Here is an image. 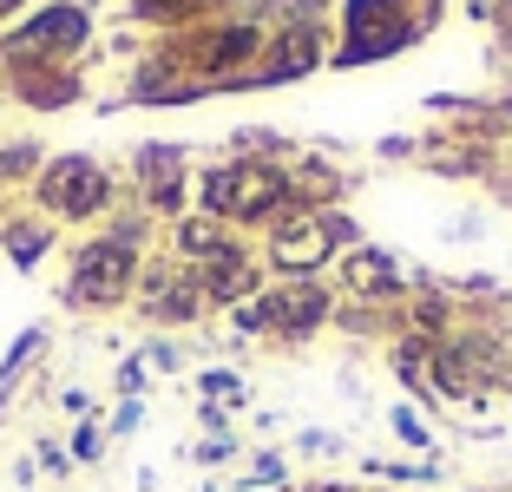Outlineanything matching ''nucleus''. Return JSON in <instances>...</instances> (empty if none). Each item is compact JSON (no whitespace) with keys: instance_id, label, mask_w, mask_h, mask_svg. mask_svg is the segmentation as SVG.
<instances>
[{"instance_id":"f257e3e1","label":"nucleus","mask_w":512,"mask_h":492,"mask_svg":"<svg viewBox=\"0 0 512 492\" xmlns=\"http://www.w3.org/2000/svg\"><path fill=\"white\" fill-rule=\"evenodd\" d=\"M329 322V289L322 283H289L276 296L237 302V328L243 335H309Z\"/></svg>"},{"instance_id":"f03ea898","label":"nucleus","mask_w":512,"mask_h":492,"mask_svg":"<svg viewBox=\"0 0 512 492\" xmlns=\"http://www.w3.org/2000/svg\"><path fill=\"white\" fill-rule=\"evenodd\" d=\"M407 0H348V33L355 40L335 53V66H368V60H388L414 40V20L401 14Z\"/></svg>"},{"instance_id":"7ed1b4c3","label":"nucleus","mask_w":512,"mask_h":492,"mask_svg":"<svg viewBox=\"0 0 512 492\" xmlns=\"http://www.w3.org/2000/svg\"><path fill=\"white\" fill-rule=\"evenodd\" d=\"M132 276H138L132 237H99L92 250H79L73 289H66V296H73V302H119L125 289H132Z\"/></svg>"},{"instance_id":"20e7f679","label":"nucleus","mask_w":512,"mask_h":492,"mask_svg":"<svg viewBox=\"0 0 512 492\" xmlns=\"http://www.w3.org/2000/svg\"><path fill=\"white\" fill-rule=\"evenodd\" d=\"M335 243H348V217H335V210H309V217L276 224L270 263L276 269H316V263H329V256H335Z\"/></svg>"},{"instance_id":"39448f33","label":"nucleus","mask_w":512,"mask_h":492,"mask_svg":"<svg viewBox=\"0 0 512 492\" xmlns=\"http://www.w3.org/2000/svg\"><path fill=\"white\" fill-rule=\"evenodd\" d=\"M106 197H112V184L92 158H53L40 171V204L53 210V217H92Z\"/></svg>"},{"instance_id":"423d86ee","label":"nucleus","mask_w":512,"mask_h":492,"mask_svg":"<svg viewBox=\"0 0 512 492\" xmlns=\"http://www.w3.org/2000/svg\"><path fill=\"white\" fill-rule=\"evenodd\" d=\"M86 40V7H46V14H33L27 27L14 33V40H7V53H46V60H53V53H73V46Z\"/></svg>"},{"instance_id":"0eeeda50","label":"nucleus","mask_w":512,"mask_h":492,"mask_svg":"<svg viewBox=\"0 0 512 492\" xmlns=\"http://www.w3.org/2000/svg\"><path fill=\"white\" fill-rule=\"evenodd\" d=\"M283 204H289V171H276V164H237L230 217H243V224H270Z\"/></svg>"},{"instance_id":"6e6552de","label":"nucleus","mask_w":512,"mask_h":492,"mask_svg":"<svg viewBox=\"0 0 512 492\" xmlns=\"http://www.w3.org/2000/svg\"><path fill=\"white\" fill-rule=\"evenodd\" d=\"M256 46H263L256 27H217L211 40H197V66H204V73H224V66L256 60Z\"/></svg>"},{"instance_id":"1a4fd4ad","label":"nucleus","mask_w":512,"mask_h":492,"mask_svg":"<svg viewBox=\"0 0 512 492\" xmlns=\"http://www.w3.org/2000/svg\"><path fill=\"white\" fill-rule=\"evenodd\" d=\"M197 289H204V302H243V296L256 289V269L243 263L237 250H230V256H217V263H204Z\"/></svg>"},{"instance_id":"9d476101","label":"nucleus","mask_w":512,"mask_h":492,"mask_svg":"<svg viewBox=\"0 0 512 492\" xmlns=\"http://www.w3.org/2000/svg\"><path fill=\"white\" fill-rule=\"evenodd\" d=\"M14 86L27 105H73L79 99V79L60 73V66H14Z\"/></svg>"},{"instance_id":"9b49d317","label":"nucleus","mask_w":512,"mask_h":492,"mask_svg":"<svg viewBox=\"0 0 512 492\" xmlns=\"http://www.w3.org/2000/svg\"><path fill=\"white\" fill-rule=\"evenodd\" d=\"M348 283L362 289L368 302H388V296H401V269H394L381 250H362L355 263H348Z\"/></svg>"},{"instance_id":"f8f14e48","label":"nucleus","mask_w":512,"mask_h":492,"mask_svg":"<svg viewBox=\"0 0 512 492\" xmlns=\"http://www.w3.org/2000/svg\"><path fill=\"white\" fill-rule=\"evenodd\" d=\"M178 250H184V256H204V263H217V256H230V243H224V230H217V224H204V217H197V224L178 230Z\"/></svg>"},{"instance_id":"ddd939ff","label":"nucleus","mask_w":512,"mask_h":492,"mask_svg":"<svg viewBox=\"0 0 512 492\" xmlns=\"http://www.w3.org/2000/svg\"><path fill=\"white\" fill-rule=\"evenodd\" d=\"M7 250H14V263H20V269H33V263H40V250H46V230H40V224L14 230V237H7Z\"/></svg>"},{"instance_id":"4468645a","label":"nucleus","mask_w":512,"mask_h":492,"mask_svg":"<svg viewBox=\"0 0 512 492\" xmlns=\"http://www.w3.org/2000/svg\"><path fill=\"white\" fill-rule=\"evenodd\" d=\"M394 433H401L407 447H434V433H427V420L414 407H394Z\"/></svg>"},{"instance_id":"2eb2a0df","label":"nucleus","mask_w":512,"mask_h":492,"mask_svg":"<svg viewBox=\"0 0 512 492\" xmlns=\"http://www.w3.org/2000/svg\"><path fill=\"white\" fill-rule=\"evenodd\" d=\"M204 394H217V401H237V374H230V368H211V374H204Z\"/></svg>"},{"instance_id":"dca6fc26","label":"nucleus","mask_w":512,"mask_h":492,"mask_svg":"<svg viewBox=\"0 0 512 492\" xmlns=\"http://www.w3.org/2000/svg\"><path fill=\"white\" fill-rule=\"evenodd\" d=\"M73 460H99V427H79V440H73Z\"/></svg>"},{"instance_id":"f3484780","label":"nucleus","mask_w":512,"mask_h":492,"mask_svg":"<svg viewBox=\"0 0 512 492\" xmlns=\"http://www.w3.org/2000/svg\"><path fill=\"white\" fill-rule=\"evenodd\" d=\"M119 388H125V394L145 388V361H125V368H119Z\"/></svg>"},{"instance_id":"a211bd4d","label":"nucleus","mask_w":512,"mask_h":492,"mask_svg":"<svg viewBox=\"0 0 512 492\" xmlns=\"http://www.w3.org/2000/svg\"><path fill=\"white\" fill-rule=\"evenodd\" d=\"M302 492H348V486H302Z\"/></svg>"},{"instance_id":"6ab92c4d","label":"nucleus","mask_w":512,"mask_h":492,"mask_svg":"<svg viewBox=\"0 0 512 492\" xmlns=\"http://www.w3.org/2000/svg\"><path fill=\"white\" fill-rule=\"evenodd\" d=\"M14 7H20V0H0V14H14Z\"/></svg>"},{"instance_id":"aec40b11","label":"nucleus","mask_w":512,"mask_h":492,"mask_svg":"<svg viewBox=\"0 0 512 492\" xmlns=\"http://www.w3.org/2000/svg\"><path fill=\"white\" fill-rule=\"evenodd\" d=\"M0 237H7V230H0Z\"/></svg>"}]
</instances>
